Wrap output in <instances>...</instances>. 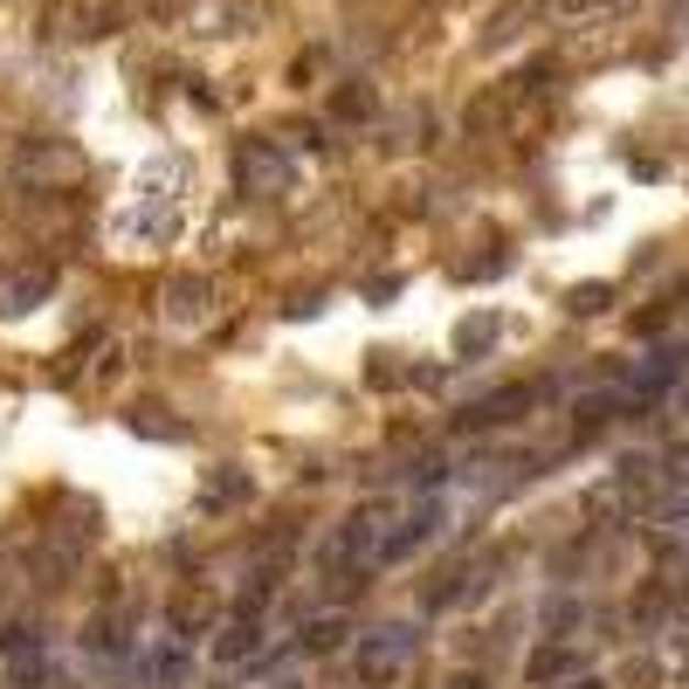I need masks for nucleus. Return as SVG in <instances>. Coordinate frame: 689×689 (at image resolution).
I'll list each match as a JSON object with an SVG mask.
<instances>
[{
	"label": "nucleus",
	"instance_id": "nucleus-19",
	"mask_svg": "<svg viewBox=\"0 0 689 689\" xmlns=\"http://www.w3.org/2000/svg\"><path fill=\"white\" fill-rule=\"evenodd\" d=\"M566 689H607V682H593V676H573V682H566Z\"/></svg>",
	"mask_w": 689,
	"mask_h": 689
},
{
	"label": "nucleus",
	"instance_id": "nucleus-18",
	"mask_svg": "<svg viewBox=\"0 0 689 689\" xmlns=\"http://www.w3.org/2000/svg\"><path fill=\"white\" fill-rule=\"evenodd\" d=\"M448 689H490V682H482L476 669H455V676H448Z\"/></svg>",
	"mask_w": 689,
	"mask_h": 689
},
{
	"label": "nucleus",
	"instance_id": "nucleus-2",
	"mask_svg": "<svg viewBox=\"0 0 689 689\" xmlns=\"http://www.w3.org/2000/svg\"><path fill=\"white\" fill-rule=\"evenodd\" d=\"M235 180H242L255 200H276V193H290V159H284L269 138H248V145L235 152Z\"/></svg>",
	"mask_w": 689,
	"mask_h": 689
},
{
	"label": "nucleus",
	"instance_id": "nucleus-11",
	"mask_svg": "<svg viewBox=\"0 0 689 689\" xmlns=\"http://www.w3.org/2000/svg\"><path fill=\"white\" fill-rule=\"evenodd\" d=\"M524 669H531V682H558V676H573V669H579V655H573L566 642H545L538 655L524 662Z\"/></svg>",
	"mask_w": 689,
	"mask_h": 689
},
{
	"label": "nucleus",
	"instance_id": "nucleus-16",
	"mask_svg": "<svg viewBox=\"0 0 689 689\" xmlns=\"http://www.w3.org/2000/svg\"><path fill=\"white\" fill-rule=\"evenodd\" d=\"M655 676H662V669H655L648 655H634V662H627V682H634V689H655Z\"/></svg>",
	"mask_w": 689,
	"mask_h": 689
},
{
	"label": "nucleus",
	"instance_id": "nucleus-5",
	"mask_svg": "<svg viewBox=\"0 0 689 689\" xmlns=\"http://www.w3.org/2000/svg\"><path fill=\"white\" fill-rule=\"evenodd\" d=\"M255 655H263V621L235 614V621L214 634V662H221V669H242V662H255Z\"/></svg>",
	"mask_w": 689,
	"mask_h": 689
},
{
	"label": "nucleus",
	"instance_id": "nucleus-10",
	"mask_svg": "<svg viewBox=\"0 0 689 689\" xmlns=\"http://www.w3.org/2000/svg\"><path fill=\"white\" fill-rule=\"evenodd\" d=\"M242 497H248V469H214L208 490H200V510H227V503H242Z\"/></svg>",
	"mask_w": 689,
	"mask_h": 689
},
{
	"label": "nucleus",
	"instance_id": "nucleus-12",
	"mask_svg": "<svg viewBox=\"0 0 689 689\" xmlns=\"http://www.w3.org/2000/svg\"><path fill=\"white\" fill-rule=\"evenodd\" d=\"M490 345H497V318H469L455 331V352H463V359H476V352H490Z\"/></svg>",
	"mask_w": 689,
	"mask_h": 689
},
{
	"label": "nucleus",
	"instance_id": "nucleus-7",
	"mask_svg": "<svg viewBox=\"0 0 689 689\" xmlns=\"http://www.w3.org/2000/svg\"><path fill=\"white\" fill-rule=\"evenodd\" d=\"M48 284H56V269H29V276H14V284L8 290H0V311H35V303L48 297Z\"/></svg>",
	"mask_w": 689,
	"mask_h": 689
},
{
	"label": "nucleus",
	"instance_id": "nucleus-8",
	"mask_svg": "<svg viewBox=\"0 0 689 689\" xmlns=\"http://www.w3.org/2000/svg\"><path fill=\"white\" fill-rule=\"evenodd\" d=\"M345 634H352L345 614H318L311 627L297 634V648H303V655H338V648H345Z\"/></svg>",
	"mask_w": 689,
	"mask_h": 689
},
{
	"label": "nucleus",
	"instance_id": "nucleus-15",
	"mask_svg": "<svg viewBox=\"0 0 689 689\" xmlns=\"http://www.w3.org/2000/svg\"><path fill=\"white\" fill-rule=\"evenodd\" d=\"M662 482H689V442H676L662 455Z\"/></svg>",
	"mask_w": 689,
	"mask_h": 689
},
{
	"label": "nucleus",
	"instance_id": "nucleus-17",
	"mask_svg": "<svg viewBox=\"0 0 689 689\" xmlns=\"http://www.w3.org/2000/svg\"><path fill=\"white\" fill-rule=\"evenodd\" d=\"M662 324H669V311H662V303H655V311H642V318H634V331H642V338H655Z\"/></svg>",
	"mask_w": 689,
	"mask_h": 689
},
{
	"label": "nucleus",
	"instance_id": "nucleus-9",
	"mask_svg": "<svg viewBox=\"0 0 689 689\" xmlns=\"http://www.w3.org/2000/svg\"><path fill=\"white\" fill-rule=\"evenodd\" d=\"M586 621V600H573V593H558V600H545V614H538V627L552 634V642H573V627Z\"/></svg>",
	"mask_w": 689,
	"mask_h": 689
},
{
	"label": "nucleus",
	"instance_id": "nucleus-14",
	"mask_svg": "<svg viewBox=\"0 0 689 689\" xmlns=\"http://www.w3.org/2000/svg\"><path fill=\"white\" fill-rule=\"evenodd\" d=\"M566 303H573L579 318H593V311H607V284H586V290H573Z\"/></svg>",
	"mask_w": 689,
	"mask_h": 689
},
{
	"label": "nucleus",
	"instance_id": "nucleus-3",
	"mask_svg": "<svg viewBox=\"0 0 689 689\" xmlns=\"http://www.w3.org/2000/svg\"><path fill=\"white\" fill-rule=\"evenodd\" d=\"M435 531H442V497H421L414 510H400V524H393V538H387V552H379V558H414Z\"/></svg>",
	"mask_w": 689,
	"mask_h": 689
},
{
	"label": "nucleus",
	"instance_id": "nucleus-6",
	"mask_svg": "<svg viewBox=\"0 0 689 689\" xmlns=\"http://www.w3.org/2000/svg\"><path fill=\"white\" fill-rule=\"evenodd\" d=\"M208 276H180V284H166V318L173 324H200L208 318Z\"/></svg>",
	"mask_w": 689,
	"mask_h": 689
},
{
	"label": "nucleus",
	"instance_id": "nucleus-21",
	"mask_svg": "<svg viewBox=\"0 0 689 689\" xmlns=\"http://www.w3.org/2000/svg\"><path fill=\"white\" fill-rule=\"evenodd\" d=\"M276 689H297V682H276Z\"/></svg>",
	"mask_w": 689,
	"mask_h": 689
},
{
	"label": "nucleus",
	"instance_id": "nucleus-20",
	"mask_svg": "<svg viewBox=\"0 0 689 689\" xmlns=\"http://www.w3.org/2000/svg\"><path fill=\"white\" fill-rule=\"evenodd\" d=\"M48 689H76V682H63V676H56V682H48Z\"/></svg>",
	"mask_w": 689,
	"mask_h": 689
},
{
	"label": "nucleus",
	"instance_id": "nucleus-13",
	"mask_svg": "<svg viewBox=\"0 0 689 689\" xmlns=\"http://www.w3.org/2000/svg\"><path fill=\"white\" fill-rule=\"evenodd\" d=\"M331 111L359 124V118H373V90H366V84H345V90H338V104H331Z\"/></svg>",
	"mask_w": 689,
	"mask_h": 689
},
{
	"label": "nucleus",
	"instance_id": "nucleus-1",
	"mask_svg": "<svg viewBox=\"0 0 689 689\" xmlns=\"http://www.w3.org/2000/svg\"><path fill=\"white\" fill-rule=\"evenodd\" d=\"M407 655H414V634L393 621V627H379V634H366V642H359L352 676H359V689H393L407 676Z\"/></svg>",
	"mask_w": 689,
	"mask_h": 689
},
{
	"label": "nucleus",
	"instance_id": "nucleus-4",
	"mask_svg": "<svg viewBox=\"0 0 689 689\" xmlns=\"http://www.w3.org/2000/svg\"><path fill=\"white\" fill-rule=\"evenodd\" d=\"M531 407H538V387H503V393H490V400H476L469 414H463V427H469V435H482V427H503V421L531 414Z\"/></svg>",
	"mask_w": 689,
	"mask_h": 689
}]
</instances>
